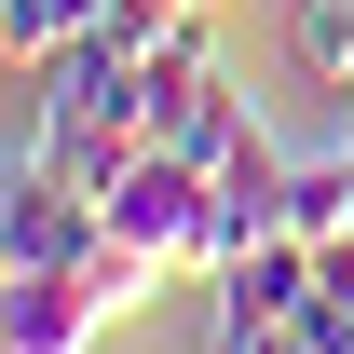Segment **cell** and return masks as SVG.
I'll return each instance as SVG.
<instances>
[{
    "label": "cell",
    "mask_w": 354,
    "mask_h": 354,
    "mask_svg": "<svg viewBox=\"0 0 354 354\" xmlns=\"http://www.w3.org/2000/svg\"><path fill=\"white\" fill-rule=\"evenodd\" d=\"M205 354H286V327H218Z\"/></svg>",
    "instance_id": "cell-6"
},
{
    "label": "cell",
    "mask_w": 354,
    "mask_h": 354,
    "mask_svg": "<svg viewBox=\"0 0 354 354\" xmlns=\"http://www.w3.org/2000/svg\"><path fill=\"white\" fill-rule=\"evenodd\" d=\"M341 245H354V232H341Z\"/></svg>",
    "instance_id": "cell-8"
},
{
    "label": "cell",
    "mask_w": 354,
    "mask_h": 354,
    "mask_svg": "<svg viewBox=\"0 0 354 354\" xmlns=\"http://www.w3.org/2000/svg\"><path fill=\"white\" fill-rule=\"evenodd\" d=\"M286 68L354 109V0H286Z\"/></svg>",
    "instance_id": "cell-5"
},
{
    "label": "cell",
    "mask_w": 354,
    "mask_h": 354,
    "mask_svg": "<svg viewBox=\"0 0 354 354\" xmlns=\"http://www.w3.org/2000/svg\"><path fill=\"white\" fill-rule=\"evenodd\" d=\"M150 286H164V259L123 232L68 272H0V354H95L123 313H150Z\"/></svg>",
    "instance_id": "cell-1"
},
{
    "label": "cell",
    "mask_w": 354,
    "mask_h": 354,
    "mask_svg": "<svg viewBox=\"0 0 354 354\" xmlns=\"http://www.w3.org/2000/svg\"><path fill=\"white\" fill-rule=\"evenodd\" d=\"M341 123H354V109H341Z\"/></svg>",
    "instance_id": "cell-9"
},
{
    "label": "cell",
    "mask_w": 354,
    "mask_h": 354,
    "mask_svg": "<svg viewBox=\"0 0 354 354\" xmlns=\"http://www.w3.org/2000/svg\"><path fill=\"white\" fill-rule=\"evenodd\" d=\"M313 259H327V245H300V232L245 245V259L218 272V327H300V300H313Z\"/></svg>",
    "instance_id": "cell-3"
},
{
    "label": "cell",
    "mask_w": 354,
    "mask_h": 354,
    "mask_svg": "<svg viewBox=\"0 0 354 354\" xmlns=\"http://www.w3.org/2000/svg\"><path fill=\"white\" fill-rule=\"evenodd\" d=\"M109 245V205L82 177H0V272H68Z\"/></svg>",
    "instance_id": "cell-2"
},
{
    "label": "cell",
    "mask_w": 354,
    "mask_h": 354,
    "mask_svg": "<svg viewBox=\"0 0 354 354\" xmlns=\"http://www.w3.org/2000/svg\"><path fill=\"white\" fill-rule=\"evenodd\" d=\"M259 123V109H245V82H218V68H191V82H164V150H191V164L218 177L232 164V136Z\"/></svg>",
    "instance_id": "cell-4"
},
{
    "label": "cell",
    "mask_w": 354,
    "mask_h": 354,
    "mask_svg": "<svg viewBox=\"0 0 354 354\" xmlns=\"http://www.w3.org/2000/svg\"><path fill=\"white\" fill-rule=\"evenodd\" d=\"M205 14H218V0H205Z\"/></svg>",
    "instance_id": "cell-7"
}]
</instances>
